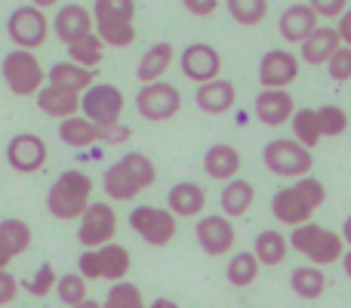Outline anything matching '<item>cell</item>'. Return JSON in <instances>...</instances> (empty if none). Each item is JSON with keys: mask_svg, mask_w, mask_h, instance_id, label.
Wrapping results in <instances>:
<instances>
[{"mask_svg": "<svg viewBox=\"0 0 351 308\" xmlns=\"http://www.w3.org/2000/svg\"><path fill=\"white\" fill-rule=\"evenodd\" d=\"M253 200H256V188H253V182H247V179L225 182L222 194H219V206H222L225 219H241L243 213L253 206Z\"/></svg>", "mask_w": 351, "mask_h": 308, "instance_id": "obj_27", "label": "cell"}, {"mask_svg": "<svg viewBox=\"0 0 351 308\" xmlns=\"http://www.w3.org/2000/svg\"><path fill=\"white\" fill-rule=\"evenodd\" d=\"M3 80L16 96H37L43 90V80H47V71L40 68L34 53L28 49H12V53L3 56Z\"/></svg>", "mask_w": 351, "mask_h": 308, "instance_id": "obj_8", "label": "cell"}, {"mask_svg": "<svg viewBox=\"0 0 351 308\" xmlns=\"http://www.w3.org/2000/svg\"><path fill=\"white\" fill-rule=\"evenodd\" d=\"M225 10H228V16L237 25H247L250 28V25H259L268 16V0H228Z\"/></svg>", "mask_w": 351, "mask_h": 308, "instance_id": "obj_36", "label": "cell"}, {"mask_svg": "<svg viewBox=\"0 0 351 308\" xmlns=\"http://www.w3.org/2000/svg\"><path fill=\"white\" fill-rule=\"evenodd\" d=\"M130 225H133V231L148 244V247H167V244L176 237L179 219H176L167 206H145L142 204L130 213Z\"/></svg>", "mask_w": 351, "mask_h": 308, "instance_id": "obj_9", "label": "cell"}, {"mask_svg": "<svg viewBox=\"0 0 351 308\" xmlns=\"http://www.w3.org/2000/svg\"><path fill=\"white\" fill-rule=\"evenodd\" d=\"M59 139L71 148H86V145H93V142H99V127L86 121L84 115L68 117V121L59 123Z\"/></svg>", "mask_w": 351, "mask_h": 308, "instance_id": "obj_32", "label": "cell"}, {"mask_svg": "<svg viewBox=\"0 0 351 308\" xmlns=\"http://www.w3.org/2000/svg\"><path fill=\"white\" fill-rule=\"evenodd\" d=\"M77 274L84 281H111V284H121L130 274V250L121 247V244L86 250L77 259Z\"/></svg>", "mask_w": 351, "mask_h": 308, "instance_id": "obj_6", "label": "cell"}, {"mask_svg": "<svg viewBox=\"0 0 351 308\" xmlns=\"http://www.w3.org/2000/svg\"><path fill=\"white\" fill-rule=\"evenodd\" d=\"M31 247V228L22 219H3L0 222V272H6L19 253Z\"/></svg>", "mask_w": 351, "mask_h": 308, "instance_id": "obj_25", "label": "cell"}, {"mask_svg": "<svg viewBox=\"0 0 351 308\" xmlns=\"http://www.w3.org/2000/svg\"><path fill=\"white\" fill-rule=\"evenodd\" d=\"M56 293H59V299L68 308H74V305L86 303V281L80 278L77 272H74V274L68 272V274H62V278L56 281Z\"/></svg>", "mask_w": 351, "mask_h": 308, "instance_id": "obj_39", "label": "cell"}, {"mask_svg": "<svg viewBox=\"0 0 351 308\" xmlns=\"http://www.w3.org/2000/svg\"><path fill=\"white\" fill-rule=\"evenodd\" d=\"M102 308H148V305H145V299H142L139 287L130 284V281H121V284H111Z\"/></svg>", "mask_w": 351, "mask_h": 308, "instance_id": "obj_37", "label": "cell"}, {"mask_svg": "<svg viewBox=\"0 0 351 308\" xmlns=\"http://www.w3.org/2000/svg\"><path fill=\"white\" fill-rule=\"evenodd\" d=\"M80 111L99 130L114 127V123H121V115H123V93L111 84H93L80 96Z\"/></svg>", "mask_w": 351, "mask_h": 308, "instance_id": "obj_10", "label": "cell"}, {"mask_svg": "<svg viewBox=\"0 0 351 308\" xmlns=\"http://www.w3.org/2000/svg\"><path fill=\"white\" fill-rule=\"evenodd\" d=\"M290 287H293V293H296L299 299L315 303V299H321L324 293H327V274H324V268L299 265L296 272L290 274Z\"/></svg>", "mask_w": 351, "mask_h": 308, "instance_id": "obj_30", "label": "cell"}, {"mask_svg": "<svg viewBox=\"0 0 351 308\" xmlns=\"http://www.w3.org/2000/svg\"><path fill=\"white\" fill-rule=\"evenodd\" d=\"M47 80H49V86H59V90H68L74 96H84L93 86V80H96V71H86V68L74 65V62H56L49 68Z\"/></svg>", "mask_w": 351, "mask_h": 308, "instance_id": "obj_26", "label": "cell"}, {"mask_svg": "<svg viewBox=\"0 0 351 308\" xmlns=\"http://www.w3.org/2000/svg\"><path fill=\"white\" fill-rule=\"evenodd\" d=\"M342 268H346V274H348V278H351V250H346V253H342Z\"/></svg>", "mask_w": 351, "mask_h": 308, "instance_id": "obj_48", "label": "cell"}, {"mask_svg": "<svg viewBox=\"0 0 351 308\" xmlns=\"http://www.w3.org/2000/svg\"><path fill=\"white\" fill-rule=\"evenodd\" d=\"M53 31H56V37H59L65 47H71V43H77L80 37L93 34V12L86 10V6H80V3L62 6V10L56 12V19H53Z\"/></svg>", "mask_w": 351, "mask_h": 308, "instance_id": "obj_18", "label": "cell"}, {"mask_svg": "<svg viewBox=\"0 0 351 308\" xmlns=\"http://www.w3.org/2000/svg\"><path fill=\"white\" fill-rule=\"evenodd\" d=\"M90 198H93L90 176L80 173V169H65L47 191V210L62 222H71V219L84 216V210L93 204Z\"/></svg>", "mask_w": 351, "mask_h": 308, "instance_id": "obj_3", "label": "cell"}, {"mask_svg": "<svg viewBox=\"0 0 351 308\" xmlns=\"http://www.w3.org/2000/svg\"><path fill=\"white\" fill-rule=\"evenodd\" d=\"M299 78V56L287 49H268L259 62V84L262 90H287Z\"/></svg>", "mask_w": 351, "mask_h": 308, "instance_id": "obj_16", "label": "cell"}, {"mask_svg": "<svg viewBox=\"0 0 351 308\" xmlns=\"http://www.w3.org/2000/svg\"><path fill=\"white\" fill-rule=\"evenodd\" d=\"M253 256H256V262H259V265L274 268V265H280V262L290 256V241H287L280 231L268 228V231H262V235L256 237Z\"/></svg>", "mask_w": 351, "mask_h": 308, "instance_id": "obj_31", "label": "cell"}, {"mask_svg": "<svg viewBox=\"0 0 351 308\" xmlns=\"http://www.w3.org/2000/svg\"><path fill=\"white\" fill-rule=\"evenodd\" d=\"M259 262H256L253 250L250 253H234L228 262V268H225V274H228L231 287H250L256 284V278H259Z\"/></svg>", "mask_w": 351, "mask_h": 308, "instance_id": "obj_35", "label": "cell"}, {"mask_svg": "<svg viewBox=\"0 0 351 308\" xmlns=\"http://www.w3.org/2000/svg\"><path fill=\"white\" fill-rule=\"evenodd\" d=\"M333 28H336V34H339L342 47H348V49H351V6H348L346 12H342V19L333 25Z\"/></svg>", "mask_w": 351, "mask_h": 308, "instance_id": "obj_46", "label": "cell"}, {"mask_svg": "<svg viewBox=\"0 0 351 308\" xmlns=\"http://www.w3.org/2000/svg\"><path fill=\"white\" fill-rule=\"evenodd\" d=\"M68 56H71L68 62H74V65L86 68V71H96L99 62H102V56H105V43L99 40L96 31H93V34L80 37L77 43H71V47H68Z\"/></svg>", "mask_w": 351, "mask_h": 308, "instance_id": "obj_34", "label": "cell"}, {"mask_svg": "<svg viewBox=\"0 0 351 308\" xmlns=\"http://www.w3.org/2000/svg\"><path fill=\"white\" fill-rule=\"evenodd\" d=\"M167 210L173 213L176 219H194L204 213L206 206V191L197 185V182H176L167 194Z\"/></svg>", "mask_w": 351, "mask_h": 308, "instance_id": "obj_22", "label": "cell"}, {"mask_svg": "<svg viewBox=\"0 0 351 308\" xmlns=\"http://www.w3.org/2000/svg\"><path fill=\"white\" fill-rule=\"evenodd\" d=\"M136 3L130 0H99L93 3V22H96V37L105 43V47H130L136 40Z\"/></svg>", "mask_w": 351, "mask_h": 308, "instance_id": "obj_4", "label": "cell"}, {"mask_svg": "<svg viewBox=\"0 0 351 308\" xmlns=\"http://www.w3.org/2000/svg\"><path fill=\"white\" fill-rule=\"evenodd\" d=\"M6 34L16 43V49H34L47 40L49 34V22L43 16L40 6H16L6 19Z\"/></svg>", "mask_w": 351, "mask_h": 308, "instance_id": "obj_11", "label": "cell"}, {"mask_svg": "<svg viewBox=\"0 0 351 308\" xmlns=\"http://www.w3.org/2000/svg\"><path fill=\"white\" fill-rule=\"evenodd\" d=\"M56 281H59V274H56V268L49 265V262H43L40 268H37V274L34 278H28V281H22V290H28L31 296H47L49 290L56 287Z\"/></svg>", "mask_w": 351, "mask_h": 308, "instance_id": "obj_40", "label": "cell"}, {"mask_svg": "<svg viewBox=\"0 0 351 308\" xmlns=\"http://www.w3.org/2000/svg\"><path fill=\"white\" fill-rule=\"evenodd\" d=\"M308 6L315 10L317 19H330V22H339L342 12H346L351 3H346V0H315V3H308Z\"/></svg>", "mask_w": 351, "mask_h": 308, "instance_id": "obj_42", "label": "cell"}, {"mask_svg": "<svg viewBox=\"0 0 351 308\" xmlns=\"http://www.w3.org/2000/svg\"><path fill=\"white\" fill-rule=\"evenodd\" d=\"M185 6L188 12H194V16H213V12H216V0H185Z\"/></svg>", "mask_w": 351, "mask_h": 308, "instance_id": "obj_45", "label": "cell"}, {"mask_svg": "<svg viewBox=\"0 0 351 308\" xmlns=\"http://www.w3.org/2000/svg\"><path fill=\"white\" fill-rule=\"evenodd\" d=\"M262 163L280 179H305L315 167V157L296 139H271L262 148Z\"/></svg>", "mask_w": 351, "mask_h": 308, "instance_id": "obj_7", "label": "cell"}, {"mask_svg": "<svg viewBox=\"0 0 351 308\" xmlns=\"http://www.w3.org/2000/svg\"><path fill=\"white\" fill-rule=\"evenodd\" d=\"M173 56H176L173 43H154V47H148L145 56H142V62H139V68H136V78L142 80V86L158 84V80L167 74V68L173 65Z\"/></svg>", "mask_w": 351, "mask_h": 308, "instance_id": "obj_29", "label": "cell"}, {"mask_svg": "<svg viewBox=\"0 0 351 308\" xmlns=\"http://www.w3.org/2000/svg\"><path fill=\"white\" fill-rule=\"evenodd\" d=\"M136 108H139V115L145 121H154V123L170 121L182 108V93L173 84H167V80H158V84H148L136 93Z\"/></svg>", "mask_w": 351, "mask_h": 308, "instance_id": "obj_13", "label": "cell"}, {"mask_svg": "<svg viewBox=\"0 0 351 308\" xmlns=\"http://www.w3.org/2000/svg\"><path fill=\"white\" fill-rule=\"evenodd\" d=\"M317 28V16L315 10H311L308 3H290L284 12H280V37H284L287 43H299L302 47V40L311 34V31Z\"/></svg>", "mask_w": 351, "mask_h": 308, "instance_id": "obj_21", "label": "cell"}, {"mask_svg": "<svg viewBox=\"0 0 351 308\" xmlns=\"http://www.w3.org/2000/svg\"><path fill=\"white\" fill-rule=\"evenodd\" d=\"M204 169L210 179H219V182L237 179V173H241V152L234 145H228V142H216L213 148H206Z\"/></svg>", "mask_w": 351, "mask_h": 308, "instance_id": "obj_24", "label": "cell"}, {"mask_svg": "<svg viewBox=\"0 0 351 308\" xmlns=\"http://www.w3.org/2000/svg\"><path fill=\"white\" fill-rule=\"evenodd\" d=\"M327 71H330V80H336V84H346V80H351V49L348 47L336 49L333 59L327 62Z\"/></svg>", "mask_w": 351, "mask_h": 308, "instance_id": "obj_41", "label": "cell"}, {"mask_svg": "<svg viewBox=\"0 0 351 308\" xmlns=\"http://www.w3.org/2000/svg\"><path fill=\"white\" fill-rule=\"evenodd\" d=\"M194 237H197L200 250L206 256H225L231 253L237 241V231L231 225V219H225L222 213L219 216H200L197 225H194Z\"/></svg>", "mask_w": 351, "mask_h": 308, "instance_id": "obj_15", "label": "cell"}, {"mask_svg": "<svg viewBox=\"0 0 351 308\" xmlns=\"http://www.w3.org/2000/svg\"><path fill=\"white\" fill-rule=\"evenodd\" d=\"M47 142L34 133H19L6 145V161L16 173H37L47 163Z\"/></svg>", "mask_w": 351, "mask_h": 308, "instance_id": "obj_17", "label": "cell"}, {"mask_svg": "<svg viewBox=\"0 0 351 308\" xmlns=\"http://www.w3.org/2000/svg\"><path fill=\"white\" fill-rule=\"evenodd\" d=\"M194 102H197V108L204 111V115H225V111L234 108L237 90L231 80H210V84L197 86Z\"/></svg>", "mask_w": 351, "mask_h": 308, "instance_id": "obj_23", "label": "cell"}, {"mask_svg": "<svg viewBox=\"0 0 351 308\" xmlns=\"http://www.w3.org/2000/svg\"><path fill=\"white\" fill-rule=\"evenodd\" d=\"M19 293V281L10 272H0V305H10Z\"/></svg>", "mask_w": 351, "mask_h": 308, "instance_id": "obj_44", "label": "cell"}, {"mask_svg": "<svg viewBox=\"0 0 351 308\" xmlns=\"http://www.w3.org/2000/svg\"><path fill=\"white\" fill-rule=\"evenodd\" d=\"M290 127H293V139H296L302 148H308V152L317 148V142L324 139L321 127H317V108H296Z\"/></svg>", "mask_w": 351, "mask_h": 308, "instance_id": "obj_33", "label": "cell"}, {"mask_svg": "<svg viewBox=\"0 0 351 308\" xmlns=\"http://www.w3.org/2000/svg\"><path fill=\"white\" fill-rule=\"evenodd\" d=\"M158 179V167L152 163V157L133 152V154H123L117 163H111L102 176V188L111 200H133L139 198L145 188L154 185Z\"/></svg>", "mask_w": 351, "mask_h": 308, "instance_id": "obj_2", "label": "cell"}, {"mask_svg": "<svg viewBox=\"0 0 351 308\" xmlns=\"http://www.w3.org/2000/svg\"><path fill=\"white\" fill-rule=\"evenodd\" d=\"M114 231H117V213L111 204H90L80 216V228H77V241L86 250H99L114 244Z\"/></svg>", "mask_w": 351, "mask_h": 308, "instance_id": "obj_12", "label": "cell"}, {"mask_svg": "<svg viewBox=\"0 0 351 308\" xmlns=\"http://www.w3.org/2000/svg\"><path fill=\"white\" fill-rule=\"evenodd\" d=\"M127 139H130V127H123V123L99 130V142H108V145H123Z\"/></svg>", "mask_w": 351, "mask_h": 308, "instance_id": "obj_43", "label": "cell"}, {"mask_svg": "<svg viewBox=\"0 0 351 308\" xmlns=\"http://www.w3.org/2000/svg\"><path fill=\"white\" fill-rule=\"evenodd\" d=\"M327 200V188L321 179H296L293 185L274 191L271 198V216L278 219L287 228H299V225H308L311 216L321 210V204Z\"/></svg>", "mask_w": 351, "mask_h": 308, "instance_id": "obj_1", "label": "cell"}, {"mask_svg": "<svg viewBox=\"0 0 351 308\" xmlns=\"http://www.w3.org/2000/svg\"><path fill=\"white\" fill-rule=\"evenodd\" d=\"M74 308H102V303H93V299H86V303H80V305H74Z\"/></svg>", "mask_w": 351, "mask_h": 308, "instance_id": "obj_50", "label": "cell"}, {"mask_svg": "<svg viewBox=\"0 0 351 308\" xmlns=\"http://www.w3.org/2000/svg\"><path fill=\"white\" fill-rule=\"evenodd\" d=\"M317 127H321V136L324 139H336V136H342L348 130V115L339 108V105H324V108H317Z\"/></svg>", "mask_w": 351, "mask_h": 308, "instance_id": "obj_38", "label": "cell"}, {"mask_svg": "<svg viewBox=\"0 0 351 308\" xmlns=\"http://www.w3.org/2000/svg\"><path fill=\"white\" fill-rule=\"evenodd\" d=\"M37 108H40L43 115H49V117L68 121V117H77V111H80V96H74V93L59 90V86H49V84H47L40 93H37Z\"/></svg>", "mask_w": 351, "mask_h": 308, "instance_id": "obj_28", "label": "cell"}, {"mask_svg": "<svg viewBox=\"0 0 351 308\" xmlns=\"http://www.w3.org/2000/svg\"><path fill=\"white\" fill-rule=\"evenodd\" d=\"M296 115V102L287 90H262L256 96V117L265 127H284Z\"/></svg>", "mask_w": 351, "mask_h": 308, "instance_id": "obj_19", "label": "cell"}, {"mask_svg": "<svg viewBox=\"0 0 351 308\" xmlns=\"http://www.w3.org/2000/svg\"><path fill=\"white\" fill-rule=\"evenodd\" d=\"M148 308H179L176 303H170V299H158V303H152Z\"/></svg>", "mask_w": 351, "mask_h": 308, "instance_id": "obj_49", "label": "cell"}, {"mask_svg": "<svg viewBox=\"0 0 351 308\" xmlns=\"http://www.w3.org/2000/svg\"><path fill=\"white\" fill-rule=\"evenodd\" d=\"M179 65H182V74H185L188 80L204 86V84H210V80H219L222 56H219V49L210 47V43H191V47L182 49Z\"/></svg>", "mask_w": 351, "mask_h": 308, "instance_id": "obj_14", "label": "cell"}, {"mask_svg": "<svg viewBox=\"0 0 351 308\" xmlns=\"http://www.w3.org/2000/svg\"><path fill=\"white\" fill-rule=\"evenodd\" d=\"M287 241H290V247L296 250V253H302L315 268L336 265V262L342 259V253H346L342 237L336 235V231L324 228V225H315V222L293 228V235L287 237Z\"/></svg>", "mask_w": 351, "mask_h": 308, "instance_id": "obj_5", "label": "cell"}, {"mask_svg": "<svg viewBox=\"0 0 351 308\" xmlns=\"http://www.w3.org/2000/svg\"><path fill=\"white\" fill-rule=\"evenodd\" d=\"M339 237H342V244H346V247L351 250V216L346 219V225H342V235H339Z\"/></svg>", "mask_w": 351, "mask_h": 308, "instance_id": "obj_47", "label": "cell"}, {"mask_svg": "<svg viewBox=\"0 0 351 308\" xmlns=\"http://www.w3.org/2000/svg\"><path fill=\"white\" fill-rule=\"evenodd\" d=\"M339 47H342V40H339V34H336L333 25H317V28L302 40V53H299V59H302L305 65H327Z\"/></svg>", "mask_w": 351, "mask_h": 308, "instance_id": "obj_20", "label": "cell"}]
</instances>
